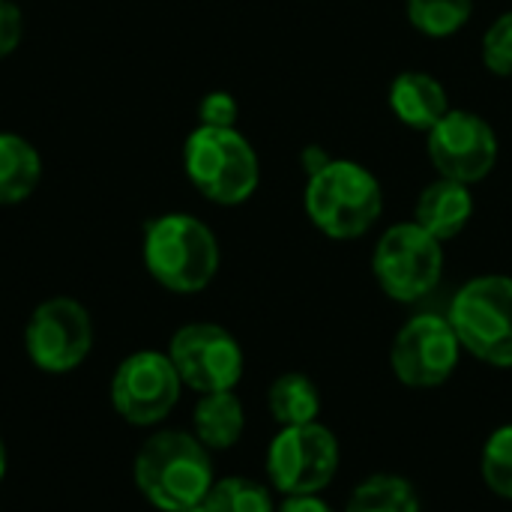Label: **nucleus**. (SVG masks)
Returning <instances> with one entry per match:
<instances>
[{
    "label": "nucleus",
    "mask_w": 512,
    "mask_h": 512,
    "mask_svg": "<svg viewBox=\"0 0 512 512\" xmlns=\"http://www.w3.org/2000/svg\"><path fill=\"white\" fill-rule=\"evenodd\" d=\"M135 489L162 512L201 504L216 483L210 450L189 432L162 429L150 435L132 465Z\"/></svg>",
    "instance_id": "nucleus-1"
},
{
    "label": "nucleus",
    "mask_w": 512,
    "mask_h": 512,
    "mask_svg": "<svg viewBox=\"0 0 512 512\" xmlns=\"http://www.w3.org/2000/svg\"><path fill=\"white\" fill-rule=\"evenodd\" d=\"M144 267L171 294H198L219 273V240L207 222L189 213H165L144 225Z\"/></svg>",
    "instance_id": "nucleus-2"
},
{
    "label": "nucleus",
    "mask_w": 512,
    "mask_h": 512,
    "mask_svg": "<svg viewBox=\"0 0 512 512\" xmlns=\"http://www.w3.org/2000/svg\"><path fill=\"white\" fill-rule=\"evenodd\" d=\"M303 207L309 222L330 240H357L384 213V189L378 177L354 159H330L309 174Z\"/></svg>",
    "instance_id": "nucleus-3"
},
{
    "label": "nucleus",
    "mask_w": 512,
    "mask_h": 512,
    "mask_svg": "<svg viewBox=\"0 0 512 512\" xmlns=\"http://www.w3.org/2000/svg\"><path fill=\"white\" fill-rule=\"evenodd\" d=\"M189 183L219 207L249 201L261 183V162L237 126H198L183 147Z\"/></svg>",
    "instance_id": "nucleus-4"
},
{
    "label": "nucleus",
    "mask_w": 512,
    "mask_h": 512,
    "mask_svg": "<svg viewBox=\"0 0 512 512\" xmlns=\"http://www.w3.org/2000/svg\"><path fill=\"white\" fill-rule=\"evenodd\" d=\"M447 318L462 351L486 366L512 369V276H474L456 291Z\"/></svg>",
    "instance_id": "nucleus-5"
},
{
    "label": "nucleus",
    "mask_w": 512,
    "mask_h": 512,
    "mask_svg": "<svg viewBox=\"0 0 512 512\" xmlns=\"http://www.w3.org/2000/svg\"><path fill=\"white\" fill-rule=\"evenodd\" d=\"M372 273L378 288L396 303H417L429 297L444 276V243L426 228L396 222L381 234L372 252Z\"/></svg>",
    "instance_id": "nucleus-6"
},
{
    "label": "nucleus",
    "mask_w": 512,
    "mask_h": 512,
    "mask_svg": "<svg viewBox=\"0 0 512 512\" xmlns=\"http://www.w3.org/2000/svg\"><path fill=\"white\" fill-rule=\"evenodd\" d=\"M342 450L324 423L282 426L267 447L270 486L288 495H321L339 474Z\"/></svg>",
    "instance_id": "nucleus-7"
},
{
    "label": "nucleus",
    "mask_w": 512,
    "mask_h": 512,
    "mask_svg": "<svg viewBox=\"0 0 512 512\" xmlns=\"http://www.w3.org/2000/svg\"><path fill=\"white\" fill-rule=\"evenodd\" d=\"M462 360V342L447 315L420 312L393 339L390 369L411 390H435L447 384Z\"/></svg>",
    "instance_id": "nucleus-8"
},
{
    "label": "nucleus",
    "mask_w": 512,
    "mask_h": 512,
    "mask_svg": "<svg viewBox=\"0 0 512 512\" xmlns=\"http://www.w3.org/2000/svg\"><path fill=\"white\" fill-rule=\"evenodd\" d=\"M183 381L168 351H135L111 378V408L129 426H159L180 402Z\"/></svg>",
    "instance_id": "nucleus-9"
},
{
    "label": "nucleus",
    "mask_w": 512,
    "mask_h": 512,
    "mask_svg": "<svg viewBox=\"0 0 512 512\" xmlns=\"http://www.w3.org/2000/svg\"><path fill=\"white\" fill-rule=\"evenodd\" d=\"M24 351L45 375L75 372L93 351V318L72 297L39 303L24 327Z\"/></svg>",
    "instance_id": "nucleus-10"
},
{
    "label": "nucleus",
    "mask_w": 512,
    "mask_h": 512,
    "mask_svg": "<svg viewBox=\"0 0 512 512\" xmlns=\"http://www.w3.org/2000/svg\"><path fill=\"white\" fill-rule=\"evenodd\" d=\"M168 357L183 387L201 396L234 390L246 369L240 342L225 327L210 321H195L180 327L168 342Z\"/></svg>",
    "instance_id": "nucleus-11"
},
{
    "label": "nucleus",
    "mask_w": 512,
    "mask_h": 512,
    "mask_svg": "<svg viewBox=\"0 0 512 512\" xmlns=\"http://www.w3.org/2000/svg\"><path fill=\"white\" fill-rule=\"evenodd\" d=\"M426 150L438 177L474 186L498 165V132L486 117L465 108H450L429 132Z\"/></svg>",
    "instance_id": "nucleus-12"
},
{
    "label": "nucleus",
    "mask_w": 512,
    "mask_h": 512,
    "mask_svg": "<svg viewBox=\"0 0 512 512\" xmlns=\"http://www.w3.org/2000/svg\"><path fill=\"white\" fill-rule=\"evenodd\" d=\"M471 216H474L471 186H465L459 180H447V177L432 180L420 192L417 207H414V222L420 228H426L441 243L459 237L468 228Z\"/></svg>",
    "instance_id": "nucleus-13"
},
{
    "label": "nucleus",
    "mask_w": 512,
    "mask_h": 512,
    "mask_svg": "<svg viewBox=\"0 0 512 512\" xmlns=\"http://www.w3.org/2000/svg\"><path fill=\"white\" fill-rule=\"evenodd\" d=\"M390 111L408 129L429 132L450 111V96L435 75L408 69L399 72L390 84Z\"/></svg>",
    "instance_id": "nucleus-14"
},
{
    "label": "nucleus",
    "mask_w": 512,
    "mask_h": 512,
    "mask_svg": "<svg viewBox=\"0 0 512 512\" xmlns=\"http://www.w3.org/2000/svg\"><path fill=\"white\" fill-rule=\"evenodd\" d=\"M246 429V411L234 390L204 393L192 411V435L210 450H231Z\"/></svg>",
    "instance_id": "nucleus-15"
},
{
    "label": "nucleus",
    "mask_w": 512,
    "mask_h": 512,
    "mask_svg": "<svg viewBox=\"0 0 512 512\" xmlns=\"http://www.w3.org/2000/svg\"><path fill=\"white\" fill-rule=\"evenodd\" d=\"M39 180V150L15 132H0V207L27 201L36 192Z\"/></svg>",
    "instance_id": "nucleus-16"
},
{
    "label": "nucleus",
    "mask_w": 512,
    "mask_h": 512,
    "mask_svg": "<svg viewBox=\"0 0 512 512\" xmlns=\"http://www.w3.org/2000/svg\"><path fill=\"white\" fill-rule=\"evenodd\" d=\"M267 408H270V417L279 423V429L282 426L318 423V417H321V390L309 375L285 372L270 384Z\"/></svg>",
    "instance_id": "nucleus-17"
},
{
    "label": "nucleus",
    "mask_w": 512,
    "mask_h": 512,
    "mask_svg": "<svg viewBox=\"0 0 512 512\" xmlns=\"http://www.w3.org/2000/svg\"><path fill=\"white\" fill-rule=\"evenodd\" d=\"M345 512H423V507L411 480L396 474H375L351 492Z\"/></svg>",
    "instance_id": "nucleus-18"
},
{
    "label": "nucleus",
    "mask_w": 512,
    "mask_h": 512,
    "mask_svg": "<svg viewBox=\"0 0 512 512\" xmlns=\"http://www.w3.org/2000/svg\"><path fill=\"white\" fill-rule=\"evenodd\" d=\"M405 15L417 33L447 39L471 21L474 0H405Z\"/></svg>",
    "instance_id": "nucleus-19"
},
{
    "label": "nucleus",
    "mask_w": 512,
    "mask_h": 512,
    "mask_svg": "<svg viewBox=\"0 0 512 512\" xmlns=\"http://www.w3.org/2000/svg\"><path fill=\"white\" fill-rule=\"evenodd\" d=\"M204 507L210 512H276L270 489L249 477L216 480L204 498Z\"/></svg>",
    "instance_id": "nucleus-20"
},
{
    "label": "nucleus",
    "mask_w": 512,
    "mask_h": 512,
    "mask_svg": "<svg viewBox=\"0 0 512 512\" xmlns=\"http://www.w3.org/2000/svg\"><path fill=\"white\" fill-rule=\"evenodd\" d=\"M480 474L492 495L512 501V423L498 426L480 453Z\"/></svg>",
    "instance_id": "nucleus-21"
},
{
    "label": "nucleus",
    "mask_w": 512,
    "mask_h": 512,
    "mask_svg": "<svg viewBox=\"0 0 512 512\" xmlns=\"http://www.w3.org/2000/svg\"><path fill=\"white\" fill-rule=\"evenodd\" d=\"M483 66L498 75V78H512V9L501 12L489 30L483 33Z\"/></svg>",
    "instance_id": "nucleus-22"
},
{
    "label": "nucleus",
    "mask_w": 512,
    "mask_h": 512,
    "mask_svg": "<svg viewBox=\"0 0 512 512\" xmlns=\"http://www.w3.org/2000/svg\"><path fill=\"white\" fill-rule=\"evenodd\" d=\"M240 105L228 90H210L198 105L201 126H237Z\"/></svg>",
    "instance_id": "nucleus-23"
},
{
    "label": "nucleus",
    "mask_w": 512,
    "mask_h": 512,
    "mask_svg": "<svg viewBox=\"0 0 512 512\" xmlns=\"http://www.w3.org/2000/svg\"><path fill=\"white\" fill-rule=\"evenodd\" d=\"M24 36V18L21 9L12 0H0V60L9 57Z\"/></svg>",
    "instance_id": "nucleus-24"
},
{
    "label": "nucleus",
    "mask_w": 512,
    "mask_h": 512,
    "mask_svg": "<svg viewBox=\"0 0 512 512\" xmlns=\"http://www.w3.org/2000/svg\"><path fill=\"white\" fill-rule=\"evenodd\" d=\"M276 512H336L321 495H288Z\"/></svg>",
    "instance_id": "nucleus-25"
},
{
    "label": "nucleus",
    "mask_w": 512,
    "mask_h": 512,
    "mask_svg": "<svg viewBox=\"0 0 512 512\" xmlns=\"http://www.w3.org/2000/svg\"><path fill=\"white\" fill-rule=\"evenodd\" d=\"M330 159H333V156H327V153H324L321 147H315V144H312V147H306V150H303V156H300V162H303V168H306V177H309V174H315V171H321Z\"/></svg>",
    "instance_id": "nucleus-26"
},
{
    "label": "nucleus",
    "mask_w": 512,
    "mask_h": 512,
    "mask_svg": "<svg viewBox=\"0 0 512 512\" xmlns=\"http://www.w3.org/2000/svg\"><path fill=\"white\" fill-rule=\"evenodd\" d=\"M6 465H9V456H6V444H3V438H0V483H3V477H6Z\"/></svg>",
    "instance_id": "nucleus-27"
},
{
    "label": "nucleus",
    "mask_w": 512,
    "mask_h": 512,
    "mask_svg": "<svg viewBox=\"0 0 512 512\" xmlns=\"http://www.w3.org/2000/svg\"><path fill=\"white\" fill-rule=\"evenodd\" d=\"M177 512H210L207 507H204V501L201 504H192V507H186V510H177Z\"/></svg>",
    "instance_id": "nucleus-28"
}]
</instances>
